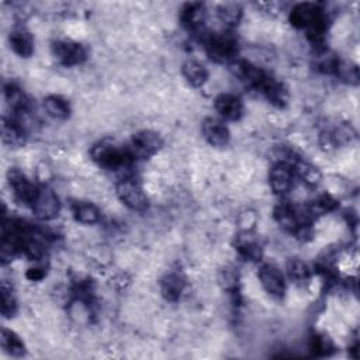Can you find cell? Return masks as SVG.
Masks as SVG:
<instances>
[{"instance_id": "obj_7", "label": "cell", "mask_w": 360, "mask_h": 360, "mask_svg": "<svg viewBox=\"0 0 360 360\" xmlns=\"http://www.w3.org/2000/svg\"><path fill=\"white\" fill-rule=\"evenodd\" d=\"M52 55L60 65L70 68L82 65L87 59V49L72 39H56L52 42Z\"/></svg>"}, {"instance_id": "obj_33", "label": "cell", "mask_w": 360, "mask_h": 360, "mask_svg": "<svg viewBox=\"0 0 360 360\" xmlns=\"http://www.w3.org/2000/svg\"><path fill=\"white\" fill-rule=\"evenodd\" d=\"M46 274V270L42 267V266H34V267H30L25 273V277L30 280V281H39L45 277Z\"/></svg>"}, {"instance_id": "obj_32", "label": "cell", "mask_w": 360, "mask_h": 360, "mask_svg": "<svg viewBox=\"0 0 360 360\" xmlns=\"http://www.w3.org/2000/svg\"><path fill=\"white\" fill-rule=\"evenodd\" d=\"M238 271L232 266H226L219 273V284L226 291H235L238 287Z\"/></svg>"}, {"instance_id": "obj_23", "label": "cell", "mask_w": 360, "mask_h": 360, "mask_svg": "<svg viewBox=\"0 0 360 360\" xmlns=\"http://www.w3.org/2000/svg\"><path fill=\"white\" fill-rule=\"evenodd\" d=\"M218 20L225 25V28L231 30L236 27L243 15V10L236 3H222L217 7Z\"/></svg>"}, {"instance_id": "obj_21", "label": "cell", "mask_w": 360, "mask_h": 360, "mask_svg": "<svg viewBox=\"0 0 360 360\" xmlns=\"http://www.w3.org/2000/svg\"><path fill=\"white\" fill-rule=\"evenodd\" d=\"M44 108L46 114L55 120H68L72 112L69 101L58 94L46 96L44 98Z\"/></svg>"}, {"instance_id": "obj_4", "label": "cell", "mask_w": 360, "mask_h": 360, "mask_svg": "<svg viewBox=\"0 0 360 360\" xmlns=\"http://www.w3.org/2000/svg\"><path fill=\"white\" fill-rule=\"evenodd\" d=\"M115 193L120 201L132 211L143 212L149 207V198L141 186V183L134 177H124L115 184Z\"/></svg>"}, {"instance_id": "obj_1", "label": "cell", "mask_w": 360, "mask_h": 360, "mask_svg": "<svg viewBox=\"0 0 360 360\" xmlns=\"http://www.w3.org/2000/svg\"><path fill=\"white\" fill-rule=\"evenodd\" d=\"M290 22L298 30H304L315 49L323 48L329 15L318 3H298L290 10Z\"/></svg>"}, {"instance_id": "obj_3", "label": "cell", "mask_w": 360, "mask_h": 360, "mask_svg": "<svg viewBox=\"0 0 360 360\" xmlns=\"http://www.w3.org/2000/svg\"><path fill=\"white\" fill-rule=\"evenodd\" d=\"M202 44L210 59L217 63H229L236 58L238 41L229 30L221 32H208L204 35Z\"/></svg>"}, {"instance_id": "obj_8", "label": "cell", "mask_w": 360, "mask_h": 360, "mask_svg": "<svg viewBox=\"0 0 360 360\" xmlns=\"http://www.w3.org/2000/svg\"><path fill=\"white\" fill-rule=\"evenodd\" d=\"M257 276H259L260 284L263 285L266 292H269L271 297L281 298L284 295L287 288L285 278L281 270L276 264H271V263L262 264Z\"/></svg>"}, {"instance_id": "obj_19", "label": "cell", "mask_w": 360, "mask_h": 360, "mask_svg": "<svg viewBox=\"0 0 360 360\" xmlns=\"http://www.w3.org/2000/svg\"><path fill=\"white\" fill-rule=\"evenodd\" d=\"M184 288H186V281L177 273H169L160 281V292L163 298L170 302L179 301Z\"/></svg>"}, {"instance_id": "obj_2", "label": "cell", "mask_w": 360, "mask_h": 360, "mask_svg": "<svg viewBox=\"0 0 360 360\" xmlns=\"http://www.w3.org/2000/svg\"><path fill=\"white\" fill-rule=\"evenodd\" d=\"M90 158L98 167L108 172L129 169L134 162L128 148L121 146L110 139H103L94 143L90 149Z\"/></svg>"}, {"instance_id": "obj_22", "label": "cell", "mask_w": 360, "mask_h": 360, "mask_svg": "<svg viewBox=\"0 0 360 360\" xmlns=\"http://www.w3.org/2000/svg\"><path fill=\"white\" fill-rule=\"evenodd\" d=\"M292 172H294L295 177H298L304 184H307L309 187L318 186L322 180V173L319 172V169L302 159H300L292 166Z\"/></svg>"}, {"instance_id": "obj_20", "label": "cell", "mask_w": 360, "mask_h": 360, "mask_svg": "<svg viewBox=\"0 0 360 360\" xmlns=\"http://www.w3.org/2000/svg\"><path fill=\"white\" fill-rule=\"evenodd\" d=\"M181 72H183V76L184 79L187 80V83L193 87H201L207 83L208 80V70L207 68L195 60V59H188L183 63V68H181Z\"/></svg>"}, {"instance_id": "obj_5", "label": "cell", "mask_w": 360, "mask_h": 360, "mask_svg": "<svg viewBox=\"0 0 360 360\" xmlns=\"http://www.w3.org/2000/svg\"><path fill=\"white\" fill-rule=\"evenodd\" d=\"M163 146L162 136L152 129H142L132 135L128 150L134 159H149Z\"/></svg>"}, {"instance_id": "obj_24", "label": "cell", "mask_w": 360, "mask_h": 360, "mask_svg": "<svg viewBox=\"0 0 360 360\" xmlns=\"http://www.w3.org/2000/svg\"><path fill=\"white\" fill-rule=\"evenodd\" d=\"M73 217L77 222L84 225L97 224L101 218V212L97 205L87 201H80L73 205Z\"/></svg>"}, {"instance_id": "obj_11", "label": "cell", "mask_w": 360, "mask_h": 360, "mask_svg": "<svg viewBox=\"0 0 360 360\" xmlns=\"http://www.w3.org/2000/svg\"><path fill=\"white\" fill-rule=\"evenodd\" d=\"M292 167L283 163H274L269 172V184L274 194H287L294 184Z\"/></svg>"}, {"instance_id": "obj_26", "label": "cell", "mask_w": 360, "mask_h": 360, "mask_svg": "<svg viewBox=\"0 0 360 360\" xmlns=\"http://www.w3.org/2000/svg\"><path fill=\"white\" fill-rule=\"evenodd\" d=\"M287 276L291 281L297 284H304L312 277V269L301 259L294 257L287 262Z\"/></svg>"}, {"instance_id": "obj_28", "label": "cell", "mask_w": 360, "mask_h": 360, "mask_svg": "<svg viewBox=\"0 0 360 360\" xmlns=\"http://www.w3.org/2000/svg\"><path fill=\"white\" fill-rule=\"evenodd\" d=\"M339 80H342L346 84L350 86H357L360 80V73H359V66L352 62V60H340L336 65L335 73H333Z\"/></svg>"}, {"instance_id": "obj_14", "label": "cell", "mask_w": 360, "mask_h": 360, "mask_svg": "<svg viewBox=\"0 0 360 360\" xmlns=\"http://www.w3.org/2000/svg\"><path fill=\"white\" fill-rule=\"evenodd\" d=\"M201 131L205 141L215 148L228 145L231 139L229 128L221 120H217V118H205L202 121Z\"/></svg>"}, {"instance_id": "obj_17", "label": "cell", "mask_w": 360, "mask_h": 360, "mask_svg": "<svg viewBox=\"0 0 360 360\" xmlns=\"http://www.w3.org/2000/svg\"><path fill=\"white\" fill-rule=\"evenodd\" d=\"M273 105L283 108L287 105L290 94H288V89L285 87V84L280 80H277L274 76H269L266 79V82L263 83V86L259 90Z\"/></svg>"}, {"instance_id": "obj_27", "label": "cell", "mask_w": 360, "mask_h": 360, "mask_svg": "<svg viewBox=\"0 0 360 360\" xmlns=\"http://www.w3.org/2000/svg\"><path fill=\"white\" fill-rule=\"evenodd\" d=\"M338 62H339V58L335 53H332L330 51H328L325 46L315 49L314 66L318 72L325 73V75H333Z\"/></svg>"}, {"instance_id": "obj_12", "label": "cell", "mask_w": 360, "mask_h": 360, "mask_svg": "<svg viewBox=\"0 0 360 360\" xmlns=\"http://www.w3.org/2000/svg\"><path fill=\"white\" fill-rule=\"evenodd\" d=\"M181 24L193 32H200L207 21V7L204 3H186L180 10Z\"/></svg>"}, {"instance_id": "obj_9", "label": "cell", "mask_w": 360, "mask_h": 360, "mask_svg": "<svg viewBox=\"0 0 360 360\" xmlns=\"http://www.w3.org/2000/svg\"><path fill=\"white\" fill-rule=\"evenodd\" d=\"M7 180L10 184V188L14 193V197L25 204V205H31L38 187H35L27 177L24 173H21L18 169H10L7 173Z\"/></svg>"}, {"instance_id": "obj_30", "label": "cell", "mask_w": 360, "mask_h": 360, "mask_svg": "<svg viewBox=\"0 0 360 360\" xmlns=\"http://www.w3.org/2000/svg\"><path fill=\"white\" fill-rule=\"evenodd\" d=\"M309 349L314 356H328L335 350V346H333V342L328 336L315 333L311 338Z\"/></svg>"}, {"instance_id": "obj_16", "label": "cell", "mask_w": 360, "mask_h": 360, "mask_svg": "<svg viewBox=\"0 0 360 360\" xmlns=\"http://www.w3.org/2000/svg\"><path fill=\"white\" fill-rule=\"evenodd\" d=\"M1 139L11 148H21L27 142V129L14 117H3Z\"/></svg>"}, {"instance_id": "obj_31", "label": "cell", "mask_w": 360, "mask_h": 360, "mask_svg": "<svg viewBox=\"0 0 360 360\" xmlns=\"http://www.w3.org/2000/svg\"><path fill=\"white\" fill-rule=\"evenodd\" d=\"M17 312V301L10 287L1 285V315L4 318H13Z\"/></svg>"}, {"instance_id": "obj_6", "label": "cell", "mask_w": 360, "mask_h": 360, "mask_svg": "<svg viewBox=\"0 0 360 360\" xmlns=\"http://www.w3.org/2000/svg\"><path fill=\"white\" fill-rule=\"evenodd\" d=\"M30 207L37 219L51 221L58 217L60 211V201L52 188L38 187L37 194Z\"/></svg>"}, {"instance_id": "obj_13", "label": "cell", "mask_w": 360, "mask_h": 360, "mask_svg": "<svg viewBox=\"0 0 360 360\" xmlns=\"http://www.w3.org/2000/svg\"><path fill=\"white\" fill-rule=\"evenodd\" d=\"M214 107L219 117L225 121H238L243 115V104L240 98L231 93H222L215 97Z\"/></svg>"}, {"instance_id": "obj_18", "label": "cell", "mask_w": 360, "mask_h": 360, "mask_svg": "<svg viewBox=\"0 0 360 360\" xmlns=\"http://www.w3.org/2000/svg\"><path fill=\"white\" fill-rule=\"evenodd\" d=\"M4 97L10 108L14 111V114H22V112H30L31 103L24 90L15 84V83H7L4 86Z\"/></svg>"}, {"instance_id": "obj_15", "label": "cell", "mask_w": 360, "mask_h": 360, "mask_svg": "<svg viewBox=\"0 0 360 360\" xmlns=\"http://www.w3.org/2000/svg\"><path fill=\"white\" fill-rule=\"evenodd\" d=\"M8 44L20 58H30L34 53V37L25 27H14L8 34Z\"/></svg>"}, {"instance_id": "obj_29", "label": "cell", "mask_w": 360, "mask_h": 360, "mask_svg": "<svg viewBox=\"0 0 360 360\" xmlns=\"http://www.w3.org/2000/svg\"><path fill=\"white\" fill-rule=\"evenodd\" d=\"M338 205H339L338 200L333 198L330 194H321L314 201H311L307 205V208H308L309 214L315 219L316 217H321V215H325L328 212H332L333 210L338 208Z\"/></svg>"}, {"instance_id": "obj_10", "label": "cell", "mask_w": 360, "mask_h": 360, "mask_svg": "<svg viewBox=\"0 0 360 360\" xmlns=\"http://www.w3.org/2000/svg\"><path fill=\"white\" fill-rule=\"evenodd\" d=\"M235 249L245 260L249 262H260L263 256V249L259 242V238L249 229L240 231L235 236Z\"/></svg>"}, {"instance_id": "obj_25", "label": "cell", "mask_w": 360, "mask_h": 360, "mask_svg": "<svg viewBox=\"0 0 360 360\" xmlns=\"http://www.w3.org/2000/svg\"><path fill=\"white\" fill-rule=\"evenodd\" d=\"M0 346L10 356L21 357V356L25 354V345H24V342L20 339V336L15 332H13V330H10L7 328L1 329Z\"/></svg>"}]
</instances>
